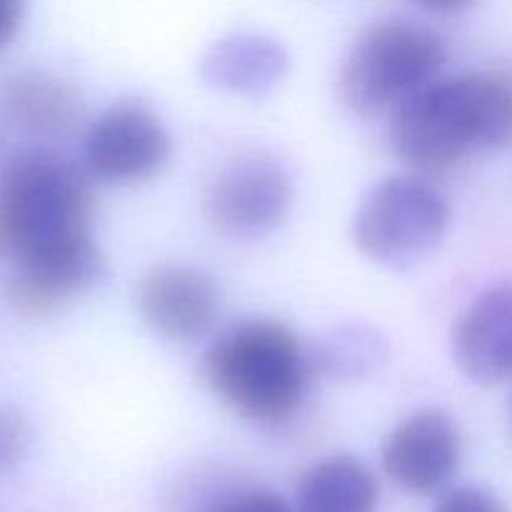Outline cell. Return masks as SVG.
Segmentation results:
<instances>
[{
  "label": "cell",
  "instance_id": "obj_1",
  "mask_svg": "<svg viewBox=\"0 0 512 512\" xmlns=\"http://www.w3.org/2000/svg\"><path fill=\"white\" fill-rule=\"evenodd\" d=\"M393 153L418 173H445L512 143V80L495 73L435 78L393 108Z\"/></svg>",
  "mask_w": 512,
  "mask_h": 512
},
{
  "label": "cell",
  "instance_id": "obj_2",
  "mask_svg": "<svg viewBox=\"0 0 512 512\" xmlns=\"http://www.w3.org/2000/svg\"><path fill=\"white\" fill-rule=\"evenodd\" d=\"M90 183L83 165L55 150L10 155L0 165V258L18 265L90 243Z\"/></svg>",
  "mask_w": 512,
  "mask_h": 512
},
{
  "label": "cell",
  "instance_id": "obj_3",
  "mask_svg": "<svg viewBox=\"0 0 512 512\" xmlns=\"http://www.w3.org/2000/svg\"><path fill=\"white\" fill-rule=\"evenodd\" d=\"M200 370L220 403L258 425L293 418L315 378L308 345L273 318L230 325L205 350Z\"/></svg>",
  "mask_w": 512,
  "mask_h": 512
},
{
  "label": "cell",
  "instance_id": "obj_4",
  "mask_svg": "<svg viewBox=\"0 0 512 512\" xmlns=\"http://www.w3.org/2000/svg\"><path fill=\"white\" fill-rule=\"evenodd\" d=\"M448 45L413 20H380L355 35L338 68V98L350 113L373 118L435 80Z\"/></svg>",
  "mask_w": 512,
  "mask_h": 512
},
{
  "label": "cell",
  "instance_id": "obj_5",
  "mask_svg": "<svg viewBox=\"0 0 512 512\" xmlns=\"http://www.w3.org/2000/svg\"><path fill=\"white\" fill-rule=\"evenodd\" d=\"M448 198L423 175H393L375 185L353 220V243L383 268L403 270L428 258L448 235Z\"/></svg>",
  "mask_w": 512,
  "mask_h": 512
},
{
  "label": "cell",
  "instance_id": "obj_6",
  "mask_svg": "<svg viewBox=\"0 0 512 512\" xmlns=\"http://www.w3.org/2000/svg\"><path fill=\"white\" fill-rule=\"evenodd\" d=\"M295 185L288 168L268 155H245L220 170L203 198L205 218L230 238H263L290 215Z\"/></svg>",
  "mask_w": 512,
  "mask_h": 512
},
{
  "label": "cell",
  "instance_id": "obj_7",
  "mask_svg": "<svg viewBox=\"0 0 512 512\" xmlns=\"http://www.w3.org/2000/svg\"><path fill=\"white\" fill-rule=\"evenodd\" d=\"M170 155L173 143L163 120L148 105L125 100L88 125L80 165L95 183L128 185L155 178Z\"/></svg>",
  "mask_w": 512,
  "mask_h": 512
},
{
  "label": "cell",
  "instance_id": "obj_8",
  "mask_svg": "<svg viewBox=\"0 0 512 512\" xmlns=\"http://www.w3.org/2000/svg\"><path fill=\"white\" fill-rule=\"evenodd\" d=\"M463 438L445 410L425 408L400 420L383 445V468L413 495L440 493L458 473Z\"/></svg>",
  "mask_w": 512,
  "mask_h": 512
},
{
  "label": "cell",
  "instance_id": "obj_9",
  "mask_svg": "<svg viewBox=\"0 0 512 512\" xmlns=\"http://www.w3.org/2000/svg\"><path fill=\"white\" fill-rule=\"evenodd\" d=\"M223 295L215 278L193 265H163L140 280L138 313L155 335L190 343L218 323Z\"/></svg>",
  "mask_w": 512,
  "mask_h": 512
},
{
  "label": "cell",
  "instance_id": "obj_10",
  "mask_svg": "<svg viewBox=\"0 0 512 512\" xmlns=\"http://www.w3.org/2000/svg\"><path fill=\"white\" fill-rule=\"evenodd\" d=\"M453 358L475 385L512 383V285L480 293L453 328Z\"/></svg>",
  "mask_w": 512,
  "mask_h": 512
},
{
  "label": "cell",
  "instance_id": "obj_11",
  "mask_svg": "<svg viewBox=\"0 0 512 512\" xmlns=\"http://www.w3.org/2000/svg\"><path fill=\"white\" fill-rule=\"evenodd\" d=\"M103 275V255L95 240L65 253L8 265L5 298L25 318H45L93 288Z\"/></svg>",
  "mask_w": 512,
  "mask_h": 512
},
{
  "label": "cell",
  "instance_id": "obj_12",
  "mask_svg": "<svg viewBox=\"0 0 512 512\" xmlns=\"http://www.w3.org/2000/svg\"><path fill=\"white\" fill-rule=\"evenodd\" d=\"M0 115L20 135L60 140L83 118L80 93L43 68H18L0 78Z\"/></svg>",
  "mask_w": 512,
  "mask_h": 512
},
{
  "label": "cell",
  "instance_id": "obj_13",
  "mask_svg": "<svg viewBox=\"0 0 512 512\" xmlns=\"http://www.w3.org/2000/svg\"><path fill=\"white\" fill-rule=\"evenodd\" d=\"M200 73L223 93L263 95L288 73V53L270 35L233 33L208 50Z\"/></svg>",
  "mask_w": 512,
  "mask_h": 512
},
{
  "label": "cell",
  "instance_id": "obj_14",
  "mask_svg": "<svg viewBox=\"0 0 512 512\" xmlns=\"http://www.w3.org/2000/svg\"><path fill=\"white\" fill-rule=\"evenodd\" d=\"M380 488L373 470L353 455H330L305 470L295 493L298 512H375Z\"/></svg>",
  "mask_w": 512,
  "mask_h": 512
},
{
  "label": "cell",
  "instance_id": "obj_15",
  "mask_svg": "<svg viewBox=\"0 0 512 512\" xmlns=\"http://www.w3.org/2000/svg\"><path fill=\"white\" fill-rule=\"evenodd\" d=\"M308 350L315 378H328L335 383L365 378L378 370L388 355L383 335L365 325H345L333 330Z\"/></svg>",
  "mask_w": 512,
  "mask_h": 512
},
{
  "label": "cell",
  "instance_id": "obj_16",
  "mask_svg": "<svg viewBox=\"0 0 512 512\" xmlns=\"http://www.w3.org/2000/svg\"><path fill=\"white\" fill-rule=\"evenodd\" d=\"M33 425L20 410L0 405V478L13 473L33 448Z\"/></svg>",
  "mask_w": 512,
  "mask_h": 512
},
{
  "label": "cell",
  "instance_id": "obj_17",
  "mask_svg": "<svg viewBox=\"0 0 512 512\" xmlns=\"http://www.w3.org/2000/svg\"><path fill=\"white\" fill-rule=\"evenodd\" d=\"M205 512H298L295 505L280 498L273 490H243V493H233L228 498L218 500L213 508Z\"/></svg>",
  "mask_w": 512,
  "mask_h": 512
},
{
  "label": "cell",
  "instance_id": "obj_18",
  "mask_svg": "<svg viewBox=\"0 0 512 512\" xmlns=\"http://www.w3.org/2000/svg\"><path fill=\"white\" fill-rule=\"evenodd\" d=\"M435 512H510V508L490 490L465 485V488L448 490Z\"/></svg>",
  "mask_w": 512,
  "mask_h": 512
},
{
  "label": "cell",
  "instance_id": "obj_19",
  "mask_svg": "<svg viewBox=\"0 0 512 512\" xmlns=\"http://www.w3.org/2000/svg\"><path fill=\"white\" fill-rule=\"evenodd\" d=\"M25 0H0V50L18 38L25 20Z\"/></svg>",
  "mask_w": 512,
  "mask_h": 512
},
{
  "label": "cell",
  "instance_id": "obj_20",
  "mask_svg": "<svg viewBox=\"0 0 512 512\" xmlns=\"http://www.w3.org/2000/svg\"><path fill=\"white\" fill-rule=\"evenodd\" d=\"M413 3H418L420 8L430 10V13H460V10L470 8L473 5V0H413Z\"/></svg>",
  "mask_w": 512,
  "mask_h": 512
},
{
  "label": "cell",
  "instance_id": "obj_21",
  "mask_svg": "<svg viewBox=\"0 0 512 512\" xmlns=\"http://www.w3.org/2000/svg\"><path fill=\"white\" fill-rule=\"evenodd\" d=\"M510 420H512V408H510Z\"/></svg>",
  "mask_w": 512,
  "mask_h": 512
}]
</instances>
